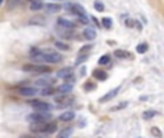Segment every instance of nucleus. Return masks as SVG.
<instances>
[{
  "label": "nucleus",
  "instance_id": "1",
  "mask_svg": "<svg viewBox=\"0 0 164 138\" xmlns=\"http://www.w3.org/2000/svg\"><path fill=\"white\" fill-rule=\"evenodd\" d=\"M62 55H60L59 52H56V50H43V53H42V61L46 62V63H49V65H55V63H59L62 62Z\"/></svg>",
  "mask_w": 164,
  "mask_h": 138
},
{
  "label": "nucleus",
  "instance_id": "2",
  "mask_svg": "<svg viewBox=\"0 0 164 138\" xmlns=\"http://www.w3.org/2000/svg\"><path fill=\"white\" fill-rule=\"evenodd\" d=\"M50 112H32L30 115H27V121L32 122V124H43L46 122L48 119H50Z\"/></svg>",
  "mask_w": 164,
  "mask_h": 138
},
{
  "label": "nucleus",
  "instance_id": "3",
  "mask_svg": "<svg viewBox=\"0 0 164 138\" xmlns=\"http://www.w3.org/2000/svg\"><path fill=\"white\" fill-rule=\"evenodd\" d=\"M23 71L26 72H38V73H49L50 68L48 65H42V63H26L23 66Z\"/></svg>",
  "mask_w": 164,
  "mask_h": 138
},
{
  "label": "nucleus",
  "instance_id": "4",
  "mask_svg": "<svg viewBox=\"0 0 164 138\" xmlns=\"http://www.w3.org/2000/svg\"><path fill=\"white\" fill-rule=\"evenodd\" d=\"M65 9L69 13L72 15H75V16H84V15H87L85 13V7H82L81 5H78V3H66L65 5Z\"/></svg>",
  "mask_w": 164,
  "mask_h": 138
},
{
  "label": "nucleus",
  "instance_id": "5",
  "mask_svg": "<svg viewBox=\"0 0 164 138\" xmlns=\"http://www.w3.org/2000/svg\"><path fill=\"white\" fill-rule=\"evenodd\" d=\"M29 105L32 106V108H35V111H39V112H48V111H50L53 106L50 104H48V102H43V101H30L29 102Z\"/></svg>",
  "mask_w": 164,
  "mask_h": 138
},
{
  "label": "nucleus",
  "instance_id": "6",
  "mask_svg": "<svg viewBox=\"0 0 164 138\" xmlns=\"http://www.w3.org/2000/svg\"><path fill=\"white\" fill-rule=\"evenodd\" d=\"M19 94L22 95V96H26V98H30L33 95L39 94V89L36 86H20L19 88Z\"/></svg>",
  "mask_w": 164,
  "mask_h": 138
},
{
  "label": "nucleus",
  "instance_id": "7",
  "mask_svg": "<svg viewBox=\"0 0 164 138\" xmlns=\"http://www.w3.org/2000/svg\"><path fill=\"white\" fill-rule=\"evenodd\" d=\"M120 89H121V86H117V88L111 89V91H109L108 94H105L104 96H101V98H99V104H104V102H108V101L114 99L115 96L118 95V92H120Z\"/></svg>",
  "mask_w": 164,
  "mask_h": 138
},
{
  "label": "nucleus",
  "instance_id": "8",
  "mask_svg": "<svg viewBox=\"0 0 164 138\" xmlns=\"http://www.w3.org/2000/svg\"><path fill=\"white\" fill-rule=\"evenodd\" d=\"M42 53H43V50L39 49V48H32L30 52H29L30 59H32L33 62H43L42 61Z\"/></svg>",
  "mask_w": 164,
  "mask_h": 138
},
{
  "label": "nucleus",
  "instance_id": "9",
  "mask_svg": "<svg viewBox=\"0 0 164 138\" xmlns=\"http://www.w3.org/2000/svg\"><path fill=\"white\" fill-rule=\"evenodd\" d=\"M53 85V79H46V78H42V79H38L35 81V86L36 88H46V86H52Z\"/></svg>",
  "mask_w": 164,
  "mask_h": 138
},
{
  "label": "nucleus",
  "instance_id": "10",
  "mask_svg": "<svg viewBox=\"0 0 164 138\" xmlns=\"http://www.w3.org/2000/svg\"><path fill=\"white\" fill-rule=\"evenodd\" d=\"M43 9L48 13H58V12H60L62 6L59 3H46V5H43Z\"/></svg>",
  "mask_w": 164,
  "mask_h": 138
},
{
  "label": "nucleus",
  "instance_id": "11",
  "mask_svg": "<svg viewBox=\"0 0 164 138\" xmlns=\"http://www.w3.org/2000/svg\"><path fill=\"white\" fill-rule=\"evenodd\" d=\"M114 56L120 58V59H132V53H130L128 50H124V49H115Z\"/></svg>",
  "mask_w": 164,
  "mask_h": 138
},
{
  "label": "nucleus",
  "instance_id": "12",
  "mask_svg": "<svg viewBox=\"0 0 164 138\" xmlns=\"http://www.w3.org/2000/svg\"><path fill=\"white\" fill-rule=\"evenodd\" d=\"M58 25L63 29H73L75 28V23L72 22V20L65 19V17H59V19H58Z\"/></svg>",
  "mask_w": 164,
  "mask_h": 138
},
{
  "label": "nucleus",
  "instance_id": "13",
  "mask_svg": "<svg viewBox=\"0 0 164 138\" xmlns=\"http://www.w3.org/2000/svg\"><path fill=\"white\" fill-rule=\"evenodd\" d=\"M73 118H75V112H73V111H65V112H62L59 115V121L69 122V121H72Z\"/></svg>",
  "mask_w": 164,
  "mask_h": 138
},
{
  "label": "nucleus",
  "instance_id": "14",
  "mask_svg": "<svg viewBox=\"0 0 164 138\" xmlns=\"http://www.w3.org/2000/svg\"><path fill=\"white\" fill-rule=\"evenodd\" d=\"M82 36L85 39H88V40H94V39L97 38V30L95 29H91V28H87V29H84Z\"/></svg>",
  "mask_w": 164,
  "mask_h": 138
},
{
  "label": "nucleus",
  "instance_id": "15",
  "mask_svg": "<svg viewBox=\"0 0 164 138\" xmlns=\"http://www.w3.org/2000/svg\"><path fill=\"white\" fill-rule=\"evenodd\" d=\"M72 89H73V83H62L59 88H58V92L59 94H63V95H68L69 92H72Z\"/></svg>",
  "mask_w": 164,
  "mask_h": 138
},
{
  "label": "nucleus",
  "instance_id": "16",
  "mask_svg": "<svg viewBox=\"0 0 164 138\" xmlns=\"http://www.w3.org/2000/svg\"><path fill=\"white\" fill-rule=\"evenodd\" d=\"M55 102L56 104H59L60 106H65V105H69V102H72L66 95H63V94H60V95H58V96H55Z\"/></svg>",
  "mask_w": 164,
  "mask_h": 138
},
{
  "label": "nucleus",
  "instance_id": "17",
  "mask_svg": "<svg viewBox=\"0 0 164 138\" xmlns=\"http://www.w3.org/2000/svg\"><path fill=\"white\" fill-rule=\"evenodd\" d=\"M92 76L97 79V81H105L107 79V72L102 71V69H95V71L92 72Z\"/></svg>",
  "mask_w": 164,
  "mask_h": 138
},
{
  "label": "nucleus",
  "instance_id": "18",
  "mask_svg": "<svg viewBox=\"0 0 164 138\" xmlns=\"http://www.w3.org/2000/svg\"><path fill=\"white\" fill-rule=\"evenodd\" d=\"M43 9V2L42 0H32L30 2V10L32 12H40Z\"/></svg>",
  "mask_w": 164,
  "mask_h": 138
},
{
  "label": "nucleus",
  "instance_id": "19",
  "mask_svg": "<svg viewBox=\"0 0 164 138\" xmlns=\"http://www.w3.org/2000/svg\"><path fill=\"white\" fill-rule=\"evenodd\" d=\"M72 72H73V69H72V68H69V66L63 68V69H60V71L56 72V76L62 78V79H63V78H66L68 75H72Z\"/></svg>",
  "mask_w": 164,
  "mask_h": 138
},
{
  "label": "nucleus",
  "instance_id": "20",
  "mask_svg": "<svg viewBox=\"0 0 164 138\" xmlns=\"http://www.w3.org/2000/svg\"><path fill=\"white\" fill-rule=\"evenodd\" d=\"M55 92H56V89L53 86H46V88H42V91H39V94L42 96H52V95H55Z\"/></svg>",
  "mask_w": 164,
  "mask_h": 138
},
{
  "label": "nucleus",
  "instance_id": "21",
  "mask_svg": "<svg viewBox=\"0 0 164 138\" xmlns=\"http://www.w3.org/2000/svg\"><path fill=\"white\" fill-rule=\"evenodd\" d=\"M72 135V128H63L58 133V138H69Z\"/></svg>",
  "mask_w": 164,
  "mask_h": 138
},
{
  "label": "nucleus",
  "instance_id": "22",
  "mask_svg": "<svg viewBox=\"0 0 164 138\" xmlns=\"http://www.w3.org/2000/svg\"><path fill=\"white\" fill-rule=\"evenodd\" d=\"M55 46H56V49L63 50V52H68V50L71 49V48H69V45L65 43V42H60V40H56V42H55Z\"/></svg>",
  "mask_w": 164,
  "mask_h": 138
},
{
  "label": "nucleus",
  "instance_id": "23",
  "mask_svg": "<svg viewBox=\"0 0 164 138\" xmlns=\"http://www.w3.org/2000/svg\"><path fill=\"white\" fill-rule=\"evenodd\" d=\"M159 114V111H155V109H147V111H144V114H142V118L144 119H151L153 116H155Z\"/></svg>",
  "mask_w": 164,
  "mask_h": 138
},
{
  "label": "nucleus",
  "instance_id": "24",
  "mask_svg": "<svg viewBox=\"0 0 164 138\" xmlns=\"http://www.w3.org/2000/svg\"><path fill=\"white\" fill-rule=\"evenodd\" d=\"M109 62H111V56L108 55V53H105V55H102L101 58L98 59V63L102 66V65H108Z\"/></svg>",
  "mask_w": 164,
  "mask_h": 138
},
{
  "label": "nucleus",
  "instance_id": "25",
  "mask_svg": "<svg viewBox=\"0 0 164 138\" xmlns=\"http://www.w3.org/2000/svg\"><path fill=\"white\" fill-rule=\"evenodd\" d=\"M29 25H45V17H40V16H38V17H33V19H30L29 20Z\"/></svg>",
  "mask_w": 164,
  "mask_h": 138
},
{
  "label": "nucleus",
  "instance_id": "26",
  "mask_svg": "<svg viewBox=\"0 0 164 138\" xmlns=\"http://www.w3.org/2000/svg\"><path fill=\"white\" fill-rule=\"evenodd\" d=\"M147 50H148V43H145V42L138 43V46H137V52L138 53H145Z\"/></svg>",
  "mask_w": 164,
  "mask_h": 138
},
{
  "label": "nucleus",
  "instance_id": "27",
  "mask_svg": "<svg viewBox=\"0 0 164 138\" xmlns=\"http://www.w3.org/2000/svg\"><path fill=\"white\" fill-rule=\"evenodd\" d=\"M101 22H102V26H104L105 29H111V28H112V19H111V17H104Z\"/></svg>",
  "mask_w": 164,
  "mask_h": 138
},
{
  "label": "nucleus",
  "instance_id": "28",
  "mask_svg": "<svg viewBox=\"0 0 164 138\" xmlns=\"http://www.w3.org/2000/svg\"><path fill=\"white\" fill-rule=\"evenodd\" d=\"M127 105H128V102L124 101V102H121L120 105H115V106H112L111 111H112V112H115V111H121V109H124V108H127Z\"/></svg>",
  "mask_w": 164,
  "mask_h": 138
},
{
  "label": "nucleus",
  "instance_id": "29",
  "mask_svg": "<svg viewBox=\"0 0 164 138\" xmlns=\"http://www.w3.org/2000/svg\"><path fill=\"white\" fill-rule=\"evenodd\" d=\"M151 134H153L155 138H163V133L160 131L159 127H153V128H151Z\"/></svg>",
  "mask_w": 164,
  "mask_h": 138
},
{
  "label": "nucleus",
  "instance_id": "30",
  "mask_svg": "<svg viewBox=\"0 0 164 138\" xmlns=\"http://www.w3.org/2000/svg\"><path fill=\"white\" fill-rule=\"evenodd\" d=\"M94 9L97 12H99V13H102V12L105 10V6L102 5L101 2H95V3H94Z\"/></svg>",
  "mask_w": 164,
  "mask_h": 138
},
{
  "label": "nucleus",
  "instance_id": "31",
  "mask_svg": "<svg viewBox=\"0 0 164 138\" xmlns=\"http://www.w3.org/2000/svg\"><path fill=\"white\" fill-rule=\"evenodd\" d=\"M78 22L82 23V25H89V17L87 15H84V16H78Z\"/></svg>",
  "mask_w": 164,
  "mask_h": 138
},
{
  "label": "nucleus",
  "instance_id": "32",
  "mask_svg": "<svg viewBox=\"0 0 164 138\" xmlns=\"http://www.w3.org/2000/svg\"><path fill=\"white\" fill-rule=\"evenodd\" d=\"M91 48H92V45H85V46H84V48H82L81 50H79V53H85V52H87V50H91Z\"/></svg>",
  "mask_w": 164,
  "mask_h": 138
},
{
  "label": "nucleus",
  "instance_id": "33",
  "mask_svg": "<svg viewBox=\"0 0 164 138\" xmlns=\"http://www.w3.org/2000/svg\"><path fill=\"white\" fill-rule=\"evenodd\" d=\"M87 59H88V55H85V53H84V56H79V59H78V61H77V65H79V63H81L82 61L85 62V61H87Z\"/></svg>",
  "mask_w": 164,
  "mask_h": 138
},
{
  "label": "nucleus",
  "instance_id": "34",
  "mask_svg": "<svg viewBox=\"0 0 164 138\" xmlns=\"http://www.w3.org/2000/svg\"><path fill=\"white\" fill-rule=\"evenodd\" d=\"M125 26L127 28H134V20H131V19L125 20Z\"/></svg>",
  "mask_w": 164,
  "mask_h": 138
},
{
  "label": "nucleus",
  "instance_id": "35",
  "mask_svg": "<svg viewBox=\"0 0 164 138\" xmlns=\"http://www.w3.org/2000/svg\"><path fill=\"white\" fill-rule=\"evenodd\" d=\"M94 88H95L94 83H87V85H85V89H87V91H91V89H94Z\"/></svg>",
  "mask_w": 164,
  "mask_h": 138
},
{
  "label": "nucleus",
  "instance_id": "36",
  "mask_svg": "<svg viewBox=\"0 0 164 138\" xmlns=\"http://www.w3.org/2000/svg\"><path fill=\"white\" fill-rule=\"evenodd\" d=\"M17 3H19V0H12V2H10V5H9V9H12L13 6H16Z\"/></svg>",
  "mask_w": 164,
  "mask_h": 138
},
{
  "label": "nucleus",
  "instance_id": "37",
  "mask_svg": "<svg viewBox=\"0 0 164 138\" xmlns=\"http://www.w3.org/2000/svg\"><path fill=\"white\" fill-rule=\"evenodd\" d=\"M5 2H6V0H0V7H2V5H3Z\"/></svg>",
  "mask_w": 164,
  "mask_h": 138
},
{
  "label": "nucleus",
  "instance_id": "38",
  "mask_svg": "<svg viewBox=\"0 0 164 138\" xmlns=\"http://www.w3.org/2000/svg\"><path fill=\"white\" fill-rule=\"evenodd\" d=\"M20 138H33V137H29V135H23V137H20Z\"/></svg>",
  "mask_w": 164,
  "mask_h": 138
},
{
  "label": "nucleus",
  "instance_id": "39",
  "mask_svg": "<svg viewBox=\"0 0 164 138\" xmlns=\"http://www.w3.org/2000/svg\"><path fill=\"white\" fill-rule=\"evenodd\" d=\"M29 2H32V0H29Z\"/></svg>",
  "mask_w": 164,
  "mask_h": 138
}]
</instances>
